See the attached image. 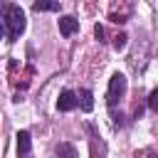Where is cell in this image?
<instances>
[{
    "mask_svg": "<svg viewBox=\"0 0 158 158\" xmlns=\"http://www.w3.org/2000/svg\"><path fill=\"white\" fill-rule=\"evenodd\" d=\"M2 17H5V25H7V37H10V42H15V40L25 32V27H27L25 12H22L20 5H12V2H10V5H5Z\"/></svg>",
    "mask_w": 158,
    "mask_h": 158,
    "instance_id": "cell-1",
    "label": "cell"
},
{
    "mask_svg": "<svg viewBox=\"0 0 158 158\" xmlns=\"http://www.w3.org/2000/svg\"><path fill=\"white\" fill-rule=\"evenodd\" d=\"M123 94H126V77L116 72V74L109 79V106H114Z\"/></svg>",
    "mask_w": 158,
    "mask_h": 158,
    "instance_id": "cell-2",
    "label": "cell"
},
{
    "mask_svg": "<svg viewBox=\"0 0 158 158\" xmlns=\"http://www.w3.org/2000/svg\"><path fill=\"white\" fill-rule=\"evenodd\" d=\"M77 30H79V20L77 17H72V15H62L59 17V32L64 37H72Z\"/></svg>",
    "mask_w": 158,
    "mask_h": 158,
    "instance_id": "cell-3",
    "label": "cell"
},
{
    "mask_svg": "<svg viewBox=\"0 0 158 158\" xmlns=\"http://www.w3.org/2000/svg\"><path fill=\"white\" fill-rule=\"evenodd\" d=\"M57 109H59V111H72V109H77V94L69 91V89H64V91L59 94V99H57Z\"/></svg>",
    "mask_w": 158,
    "mask_h": 158,
    "instance_id": "cell-4",
    "label": "cell"
},
{
    "mask_svg": "<svg viewBox=\"0 0 158 158\" xmlns=\"http://www.w3.org/2000/svg\"><path fill=\"white\" fill-rule=\"evenodd\" d=\"M77 106H81V111H91L94 109V94L89 91V89H81L79 94H77Z\"/></svg>",
    "mask_w": 158,
    "mask_h": 158,
    "instance_id": "cell-5",
    "label": "cell"
},
{
    "mask_svg": "<svg viewBox=\"0 0 158 158\" xmlns=\"http://www.w3.org/2000/svg\"><path fill=\"white\" fill-rule=\"evenodd\" d=\"M15 138H17V153H20V156H27V153L32 151V138H30V133H27V131H20Z\"/></svg>",
    "mask_w": 158,
    "mask_h": 158,
    "instance_id": "cell-6",
    "label": "cell"
},
{
    "mask_svg": "<svg viewBox=\"0 0 158 158\" xmlns=\"http://www.w3.org/2000/svg\"><path fill=\"white\" fill-rule=\"evenodd\" d=\"M32 10L35 12H47V10L57 12L59 10V0H35L32 2Z\"/></svg>",
    "mask_w": 158,
    "mask_h": 158,
    "instance_id": "cell-7",
    "label": "cell"
},
{
    "mask_svg": "<svg viewBox=\"0 0 158 158\" xmlns=\"http://www.w3.org/2000/svg\"><path fill=\"white\" fill-rule=\"evenodd\" d=\"M57 156L59 158H79V153H77V148L72 143H59L57 146Z\"/></svg>",
    "mask_w": 158,
    "mask_h": 158,
    "instance_id": "cell-8",
    "label": "cell"
},
{
    "mask_svg": "<svg viewBox=\"0 0 158 158\" xmlns=\"http://www.w3.org/2000/svg\"><path fill=\"white\" fill-rule=\"evenodd\" d=\"M126 40H128V37H126L123 32H118V35L114 37V49H116V52H121V49L126 47Z\"/></svg>",
    "mask_w": 158,
    "mask_h": 158,
    "instance_id": "cell-9",
    "label": "cell"
},
{
    "mask_svg": "<svg viewBox=\"0 0 158 158\" xmlns=\"http://www.w3.org/2000/svg\"><path fill=\"white\" fill-rule=\"evenodd\" d=\"M148 109H158V89H153L151 94H148Z\"/></svg>",
    "mask_w": 158,
    "mask_h": 158,
    "instance_id": "cell-10",
    "label": "cell"
},
{
    "mask_svg": "<svg viewBox=\"0 0 158 158\" xmlns=\"http://www.w3.org/2000/svg\"><path fill=\"white\" fill-rule=\"evenodd\" d=\"M94 35H96V40H99V42H104V27H101V25H96V27H94Z\"/></svg>",
    "mask_w": 158,
    "mask_h": 158,
    "instance_id": "cell-11",
    "label": "cell"
},
{
    "mask_svg": "<svg viewBox=\"0 0 158 158\" xmlns=\"http://www.w3.org/2000/svg\"><path fill=\"white\" fill-rule=\"evenodd\" d=\"M2 35H5V27H2V22H0V40H2Z\"/></svg>",
    "mask_w": 158,
    "mask_h": 158,
    "instance_id": "cell-12",
    "label": "cell"
}]
</instances>
